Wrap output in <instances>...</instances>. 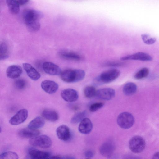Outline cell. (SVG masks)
<instances>
[{"instance_id": "obj_18", "label": "cell", "mask_w": 159, "mask_h": 159, "mask_svg": "<svg viewBox=\"0 0 159 159\" xmlns=\"http://www.w3.org/2000/svg\"><path fill=\"white\" fill-rule=\"evenodd\" d=\"M40 131L37 129H34L28 128L22 129L18 132V135L23 138H31L39 135Z\"/></svg>"}, {"instance_id": "obj_6", "label": "cell", "mask_w": 159, "mask_h": 159, "mask_svg": "<svg viewBox=\"0 0 159 159\" xmlns=\"http://www.w3.org/2000/svg\"><path fill=\"white\" fill-rule=\"evenodd\" d=\"M130 149L135 153H139L145 149L146 143L144 139L139 136H135L130 140L129 143Z\"/></svg>"}, {"instance_id": "obj_25", "label": "cell", "mask_w": 159, "mask_h": 159, "mask_svg": "<svg viewBox=\"0 0 159 159\" xmlns=\"http://www.w3.org/2000/svg\"><path fill=\"white\" fill-rule=\"evenodd\" d=\"M10 11L12 14H17L20 10V4L17 0H6Z\"/></svg>"}, {"instance_id": "obj_13", "label": "cell", "mask_w": 159, "mask_h": 159, "mask_svg": "<svg viewBox=\"0 0 159 159\" xmlns=\"http://www.w3.org/2000/svg\"><path fill=\"white\" fill-rule=\"evenodd\" d=\"M115 149V147L113 143L110 141H107L101 146L99 148V151L103 156L109 158L113 155Z\"/></svg>"}, {"instance_id": "obj_33", "label": "cell", "mask_w": 159, "mask_h": 159, "mask_svg": "<svg viewBox=\"0 0 159 159\" xmlns=\"http://www.w3.org/2000/svg\"><path fill=\"white\" fill-rule=\"evenodd\" d=\"M85 157L88 158H91L94 156V153L93 151L91 150H87L84 153Z\"/></svg>"}, {"instance_id": "obj_26", "label": "cell", "mask_w": 159, "mask_h": 159, "mask_svg": "<svg viewBox=\"0 0 159 159\" xmlns=\"http://www.w3.org/2000/svg\"><path fill=\"white\" fill-rule=\"evenodd\" d=\"M96 91L97 90L94 86H87L84 89V94L86 98H92L96 96Z\"/></svg>"}, {"instance_id": "obj_8", "label": "cell", "mask_w": 159, "mask_h": 159, "mask_svg": "<svg viewBox=\"0 0 159 159\" xmlns=\"http://www.w3.org/2000/svg\"><path fill=\"white\" fill-rule=\"evenodd\" d=\"M115 95V90L111 88H104L97 90L96 94L98 98L107 101L112 99Z\"/></svg>"}, {"instance_id": "obj_7", "label": "cell", "mask_w": 159, "mask_h": 159, "mask_svg": "<svg viewBox=\"0 0 159 159\" xmlns=\"http://www.w3.org/2000/svg\"><path fill=\"white\" fill-rule=\"evenodd\" d=\"M28 111L25 109L19 110L10 119L9 123L12 125H18L24 122L28 117Z\"/></svg>"}, {"instance_id": "obj_28", "label": "cell", "mask_w": 159, "mask_h": 159, "mask_svg": "<svg viewBox=\"0 0 159 159\" xmlns=\"http://www.w3.org/2000/svg\"><path fill=\"white\" fill-rule=\"evenodd\" d=\"M149 73V70L147 68H143L140 70L134 75L136 80H140L147 77Z\"/></svg>"}, {"instance_id": "obj_4", "label": "cell", "mask_w": 159, "mask_h": 159, "mask_svg": "<svg viewBox=\"0 0 159 159\" xmlns=\"http://www.w3.org/2000/svg\"><path fill=\"white\" fill-rule=\"evenodd\" d=\"M29 142L32 146L43 148H49L52 144L51 138L45 135H38L33 137L30 139Z\"/></svg>"}, {"instance_id": "obj_32", "label": "cell", "mask_w": 159, "mask_h": 159, "mask_svg": "<svg viewBox=\"0 0 159 159\" xmlns=\"http://www.w3.org/2000/svg\"><path fill=\"white\" fill-rule=\"evenodd\" d=\"M102 102H96L92 104L90 106L89 110L92 112H94L102 108L104 105Z\"/></svg>"}, {"instance_id": "obj_2", "label": "cell", "mask_w": 159, "mask_h": 159, "mask_svg": "<svg viewBox=\"0 0 159 159\" xmlns=\"http://www.w3.org/2000/svg\"><path fill=\"white\" fill-rule=\"evenodd\" d=\"M120 71L116 69H110L102 73L95 79L94 84L96 85L110 83L118 77Z\"/></svg>"}, {"instance_id": "obj_15", "label": "cell", "mask_w": 159, "mask_h": 159, "mask_svg": "<svg viewBox=\"0 0 159 159\" xmlns=\"http://www.w3.org/2000/svg\"><path fill=\"white\" fill-rule=\"evenodd\" d=\"M23 66L27 75L31 79L36 81L40 78V73L31 64L25 63Z\"/></svg>"}, {"instance_id": "obj_1", "label": "cell", "mask_w": 159, "mask_h": 159, "mask_svg": "<svg viewBox=\"0 0 159 159\" xmlns=\"http://www.w3.org/2000/svg\"><path fill=\"white\" fill-rule=\"evenodd\" d=\"M85 75L84 71L82 70L68 69L62 71L60 75L63 81L70 83L82 80Z\"/></svg>"}, {"instance_id": "obj_11", "label": "cell", "mask_w": 159, "mask_h": 159, "mask_svg": "<svg viewBox=\"0 0 159 159\" xmlns=\"http://www.w3.org/2000/svg\"><path fill=\"white\" fill-rule=\"evenodd\" d=\"M62 98L66 101L72 102L76 101L79 98V94L75 90L68 88L62 90L61 93Z\"/></svg>"}, {"instance_id": "obj_19", "label": "cell", "mask_w": 159, "mask_h": 159, "mask_svg": "<svg viewBox=\"0 0 159 159\" xmlns=\"http://www.w3.org/2000/svg\"><path fill=\"white\" fill-rule=\"evenodd\" d=\"M42 116L51 122H55L59 119V115L56 111L50 109H45L42 112Z\"/></svg>"}, {"instance_id": "obj_20", "label": "cell", "mask_w": 159, "mask_h": 159, "mask_svg": "<svg viewBox=\"0 0 159 159\" xmlns=\"http://www.w3.org/2000/svg\"><path fill=\"white\" fill-rule=\"evenodd\" d=\"M28 154L31 158L33 159H46L50 157L48 152L36 149L30 150Z\"/></svg>"}, {"instance_id": "obj_12", "label": "cell", "mask_w": 159, "mask_h": 159, "mask_svg": "<svg viewBox=\"0 0 159 159\" xmlns=\"http://www.w3.org/2000/svg\"><path fill=\"white\" fill-rule=\"evenodd\" d=\"M41 86L45 92L49 94H52L56 93L59 88L57 83L49 80H45L42 81Z\"/></svg>"}, {"instance_id": "obj_34", "label": "cell", "mask_w": 159, "mask_h": 159, "mask_svg": "<svg viewBox=\"0 0 159 159\" xmlns=\"http://www.w3.org/2000/svg\"><path fill=\"white\" fill-rule=\"evenodd\" d=\"M107 66H119L122 65V63L119 62H111L106 63Z\"/></svg>"}, {"instance_id": "obj_3", "label": "cell", "mask_w": 159, "mask_h": 159, "mask_svg": "<svg viewBox=\"0 0 159 159\" xmlns=\"http://www.w3.org/2000/svg\"><path fill=\"white\" fill-rule=\"evenodd\" d=\"M22 17L26 26L39 22V20L42 17V14L36 10L27 9L23 11Z\"/></svg>"}, {"instance_id": "obj_5", "label": "cell", "mask_w": 159, "mask_h": 159, "mask_svg": "<svg viewBox=\"0 0 159 159\" xmlns=\"http://www.w3.org/2000/svg\"><path fill=\"white\" fill-rule=\"evenodd\" d=\"M117 122L119 126L122 128L128 129L131 128L134 125V119L130 113L124 112L118 115Z\"/></svg>"}, {"instance_id": "obj_29", "label": "cell", "mask_w": 159, "mask_h": 159, "mask_svg": "<svg viewBox=\"0 0 159 159\" xmlns=\"http://www.w3.org/2000/svg\"><path fill=\"white\" fill-rule=\"evenodd\" d=\"M0 158L4 159H17L19 158V156L14 152L7 151L0 154Z\"/></svg>"}, {"instance_id": "obj_27", "label": "cell", "mask_w": 159, "mask_h": 159, "mask_svg": "<svg viewBox=\"0 0 159 159\" xmlns=\"http://www.w3.org/2000/svg\"><path fill=\"white\" fill-rule=\"evenodd\" d=\"M86 115V111H83L76 113L71 119L70 122L72 124H77L80 122Z\"/></svg>"}, {"instance_id": "obj_17", "label": "cell", "mask_w": 159, "mask_h": 159, "mask_svg": "<svg viewBox=\"0 0 159 159\" xmlns=\"http://www.w3.org/2000/svg\"><path fill=\"white\" fill-rule=\"evenodd\" d=\"M22 72L21 67L16 65L9 66L7 68L6 71L7 76L11 79H15L19 77Z\"/></svg>"}, {"instance_id": "obj_30", "label": "cell", "mask_w": 159, "mask_h": 159, "mask_svg": "<svg viewBox=\"0 0 159 159\" xmlns=\"http://www.w3.org/2000/svg\"><path fill=\"white\" fill-rule=\"evenodd\" d=\"M15 87L19 90L24 89L27 85L26 81L24 79H19L16 80L14 83Z\"/></svg>"}, {"instance_id": "obj_10", "label": "cell", "mask_w": 159, "mask_h": 159, "mask_svg": "<svg viewBox=\"0 0 159 159\" xmlns=\"http://www.w3.org/2000/svg\"><path fill=\"white\" fill-rule=\"evenodd\" d=\"M56 134L58 138L63 141L69 140L71 137V134L70 129L66 125H62L57 129Z\"/></svg>"}, {"instance_id": "obj_21", "label": "cell", "mask_w": 159, "mask_h": 159, "mask_svg": "<svg viewBox=\"0 0 159 159\" xmlns=\"http://www.w3.org/2000/svg\"><path fill=\"white\" fill-rule=\"evenodd\" d=\"M59 55L62 58L66 60L79 61L81 59L80 55L71 51H62L59 53Z\"/></svg>"}, {"instance_id": "obj_9", "label": "cell", "mask_w": 159, "mask_h": 159, "mask_svg": "<svg viewBox=\"0 0 159 159\" xmlns=\"http://www.w3.org/2000/svg\"><path fill=\"white\" fill-rule=\"evenodd\" d=\"M42 68L45 73L51 75H59L62 72L58 66L51 62H44L43 64Z\"/></svg>"}, {"instance_id": "obj_23", "label": "cell", "mask_w": 159, "mask_h": 159, "mask_svg": "<svg viewBox=\"0 0 159 159\" xmlns=\"http://www.w3.org/2000/svg\"><path fill=\"white\" fill-rule=\"evenodd\" d=\"M9 54V48L8 44L5 42H2L0 45V60H4L7 58Z\"/></svg>"}, {"instance_id": "obj_22", "label": "cell", "mask_w": 159, "mask_h": 159, "mask_svg": "<svg viewBox=\"0 0 159 159\" xmlns=\"http://www.w3.org/2000/svg\"><path fill=\"white\" fill-rule=\"evenodd\" d=\"M45 124L43 119L40 117H37L32 120L29 124L28 127L30 129H37L42 127Z\"/></svg>"}, {"instance_id": "obj_16", "label": "cell", "mask_w": 159, "mask_h": 159, "mask_svg": "<svg viewBox=\"0 0 159 159\" xmlns=\"http://www.w3.org/2000/svg\"><path fill=\"white\" fill-rule=\"evenodd\" d=\"M93 127L91 120L89 118L85 117L80 122L78 130L82 134H88L91 131Z\"/></svg>"}, {"instance_id": "obj_36", "label": "cell", "mask_w": 159, "mask_h": 159, "mask_svg": "<svg viewBox=\"0 0 159 159\" xmlns=\"http://www.w3.org/2000/svg\"><path fill=\"white\" fill-rule=\"evenodd\" d=\"M152 158L154 159H159V152L155 153L153 156Z\"/></svg>"}, {"instance_id": "obj_14", "label": "cell", "mask_w": 159, "mask_h": 159, "mask_svg": "<svg viewBox=\"0 0 159 159\" xmlns=\"http://www.w3.org/2000/svg\"><path fill=\"white\" fill-rule=\"evenodd\" d=\"M122 60H138L143 61H149L152 60V57L149 54L143 52H138L133 54L123 57Z\"/></svg>"}, {"instance_id": "obj_35", "label": "cell", "mask_w": 159, "mask_h": 159, "mask_svg": "<svg viewBox=\"0 0 159 159\" xmlns=\"http://www.w3.org/2000/svg\"><path fill=\"white\" fill-rule=\"evenodd\" d=\"M20 5H24L27 3L29 0H17Z\"/></svg>"}, {"instance_id": "obj_24", "label": "cell", "mask_w": 159, "mask_h": 159, "mask_svg": "<svg viewBox=\"0 0 159 159\" xmlns=\"http://www.w3.org/2000/svg\"><path fill=\"white\" fill-rule=\"evenodd\" d=\"M137 89V86L134 83L128 82L124 85L123 92L125 95L130 96L135 93Z\"/></svg>"}, {"instance_id": "obj_31", "label": "cell", "mask_w": 159, "mask_h": 159, "mask_svg": "<svg viewBox=\"0 0 159 159\" xmlns=\"http://www.w3.org/2000/svg\"><path fill=\"white\" fill-rule=\"evenodd\" d=\"M141 37L143 42L148 45L154 43L156 40V38L151 37L149 35L146 34H142Z\"/></svg>"}]
</instances>
